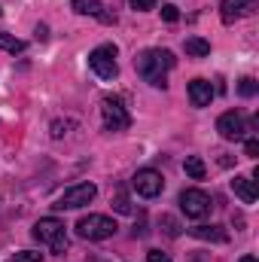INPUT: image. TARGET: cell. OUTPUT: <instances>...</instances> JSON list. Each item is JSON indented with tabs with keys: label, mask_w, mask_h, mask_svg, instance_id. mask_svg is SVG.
Listing matches in <instances>:
<instances>
[{
	"label": "cell",
	"mask_w": 259,
	"mask_h": 262,
	"mask_svg": "<svg viewBox=\"0 0 259 262\" xmlns=\"http://www.w3.org/2000/svg\"><path fill=\"white\" fill-rule=\"evenodd\" d=\"M134 67H137V73H140L149 85L162 89L165 79H168V70L174 67V55H171L168 49H143V52L134 58Z\"/></svg>",
	"instance_id": "6da1fadb"
},
{
	"label": "cell",
	"mask_w": 259,
	"mask_h": 262,
	"mask_svg": "<svg viewBox=\"0 0 259 262\" xmlns=\"http://www.w3.org/2000/svg\"><path fill=\"white\" fill-rule=\"evenodd\" d=\"M31 235H34L40 244H46L52 253H64L67 250V226L61 223V220H55V216L37 220L34 229H31Z\"/></svg>",
	"instance_id": "7a4b0ae2"
},
{
	"label": "cell",
	"mask_w": 259,
	"mask_h": 262,
	"mask_svg": "<svg viewBox=\"0 0 259 262\" xmlns=\"http://www.w3.org/2000/svg\"><path fill=\"white\" fill-rule=\"evenodd\" d=\"M116 220L113 216H104V213H89L76 223V235L82 241H107L116 235Z\"/></svg>",
	"instance_id": "3957f363"
},
{
	"label": "cell",
	"mask_w": 259,
	"mask_h": 262,
	"mask_svg": "<svg viewBox=\"0 0 259 262\" xmlns=\"http://www.w3.org/2000/svg\"><path fill=\"white\" fill-rule=\"evenodd\" d=\"M101 116H104V128L107 131H125L131 125V113L125 110L122 98H113V95H107L101 101Z\"/></svg>",
	"instance_id": "277c9868"
},
{
	"label": "cell",
	"mask_w": 259,
	"mask_h": 262,
	"mask_svg": "<svg viewBox=\"0 0 259 262\" xmlns=\"http://www.w3.org/2000/svg\"><path fill=\"white\" fill-rule=\"evenodd\" d=\"M95 195H98V186H95V183H76V186L64 189L52 207H55V210H76V207L92 204V201H95Z\"/></svg>",
	"instance_id": "5b68a950"
},
{
	"label": "cell",
	"mask_w": 259,
	"mask_h": 262,
	"mask_svg": "<svg viewBox=\"0 0 259 262\" xmlns=\"http://www.w3.org/2000/svg\"><path fill=\"white\" fill-rule=\"evenodd\" d=\"M89 67H92L101 79H116V73H119V64H116V46H113V43H104V46L92 49Z\"/></svg>",
	"instance_id": "8992f818"
},
{
	"label": "cell",
	"mask_w": 259,
	"mask_h": 262,
	"mask_svg": "<svg viewBox=\"0 0 259 262\" xmlns=\"http://www.w3.org/2000/svg\"><path fill=\"white\" fill-rule=\"evenodd\" d=\"M131 189L140 198H159L165 189V177L156 171V168H140L134 177H131Z\"/></svg>",
	"instance_id": "52a82bcc"
},
{
	"label": "cell",
	"mask_w": 259,
	"mask_h": 262,
	"mask_svg": "<svg viewBox=\"0 0 259 262\" xmlns=\"http://www.w3.org/2000/svg\"><path fill=\"white\" fill-rule=\"evenodd\" d=\"M210 195L204 189H183L180 192V210L189 216V220H204L210 213Z\"/></svg>",
	"instance_id": "ba28073f"
},
{
	"label": "cell",
	"mask_w": 259,
	"mask_h": 262,
	"mask_svg": "<svg viewBox=\"0 0 259 262\" xmlns=\"http://www.w3.org/2000/svg\"><path fill=\"white\" fill-rule=\"evenodd\" d=\"M256 9H259L256 0H223L220 3V18H223V25H235V21L253 15Z\"/></svg>",
	"instance_id": "9c48e42d"
},
{
	"label": "cell",
	"mask_w": 259,
	"mask_h": 262,
	"mask_svg": "<svg viewBox=\"0 0 259 262\" xmlns=\"http://www.w3.org/2000/svg\"><path fill=\"white\" fill-rule=\"evenodd\" d=\"M217 131H220L223 140H241V137L247 134V122H244L241 113L229 110V113H223V116L217 119Z\"/></svg>",
	"instance_id": "30bf717a"
},
{
	"label": "cell",
	"mask_w": 259,
	"mask_h": 262,
	"mask_svg": "<svg viewBox=\"0 0 259 262\" xmlns=\"http://www.w3.org/2000/svg\"><path fill=\"white\" fill-rule=\"evenodd\" d=\"M70 9L79 12V15H95V18H101L104 25H113V21H116V15L104 12V3H101V0H70Z\"/></svg>",
	"instance_id": "8fae6325"
},
{
	"label": "cell",
	"mask_w": 259,
	"mask_h": 262,
	"mask_svg": "<svg viewBox=\"0 0 259 262\" xmlns=\"http://www.w3.org/2000/svg\"><path fill=\"white\" fill-rule=\"evenodd\" d=\"M186 95H189V104L192 107H207L213 101V85L207 79H192L186 85Z\"/></svg>",
	"instance_id": "7c38bea8"
},
{
	"label": "cell",
	"mask_w": 259,
	"mask_h": 262,
	"mask_svg": "<svg viewBox=\"0 0 259 262\" xmlns=\"http://www.w3.org/2000/svg\"><path fill=\"white\" fill-rule=\"evenodd\" d=\"M232 189H235V195L241 198L244 204H253L256 195H259L256 180H253V177H235V180H232Z\"/></svg>",
	"instance_id": "4fadbf2b"
},
{
	"label": "cell",
	"mask_w": 259,
	"mask_h": 262,
	"mask_svg": "<svg viewBox=\"0 0 259 262\" xmlns=\"http://www.w3.org/2000/svg\"><path fill=\"white\" fill-rule=\"evenodd\" d=\"M189 235L198 238V241H217V244H226L229 241V232L220 229V226H192Z\"/></svg>",
	"instance_id": "5bb4252c"
},
{
	"label": "cell",
	"mask_w": 259,
	"mask_h": 262,
	"mask_svg": "<svg viewBox=\"0 0 259 262\" xmlns=\"http://www.w3.org/2000/svg\"><path fill=\"white\" fill-rule=\"evenodd\" d=\"M183 49H186V55H192V58H204V55H210V43L201 40V37H186Z\"/></svg>",
	"instance_id": "9a60e30c"
},
{
	"label": "cell",
	"mask_w": 259,
	"mask_h": 262,
	"mask_svg": "<svg viewBox=\"0 0 259 262\" xmlns=\"http://www.w3.org/2000/svg\"><path fill=\"white\" fill-rule=\"evenodd\" d=\"M0 49L9 52V55H21V52L28 49V43L18 40V37H12V34H0Z\"/></svg>",
	"instance_id": "2e32d148"
},
{
	"label": "cell",
	"mask_w": 259,
	"mask_h": 262,
	"mask_svg": "<svg viewBox=\"0 0 259 262\" xmlns=\"http://www.w3.org/2000/svg\"><path fill=\"white\" fill-rule=\"evenodd\" d=\"M183 168H186V174H189L192 180H204V177H207V165H204L198 156H186Z\"/></svg>",
	"instance_id": "e0dca14e"
},
{
	"label": "cell",
	"mask_w": 259,
	"mask_h": 262,
	"mask_svg": "<svg viewBox=\"0 0 259 262\" xmlns=\"http://www.w3.org/2000/svg\"><path fill=\"white\" fill-rule=\"evenodd\" d=\"M113 210H116V213H131V210H134L125 186H116V195H113Z\"/></svg>",
	"instance_id": "ac0fdd59"
},
{
	"label": "cell",
	"mask_w": 259,
	"mask_h": 262,
	"mask_svg": "<svg viewBox=\"0 0 259 262\" xmlns=\"http://www.w3.org/2000/svg\"><path fill=\"white\" fill-rule=\"evenodd\" d=\"M256 92H259V82L253 76H244V79L238 82V95H241V98H253Z\"/></svg>",
	"instance_id": "d6986e66"
},
{
	"label": "cell",
	"mask_w": 259,
	"mask_h": 262,
	"mask_svg": "<svg viewBox=\"0 0 259 262\" xmlns=\"http://www.w3.org/2000/svg\"><path fill=\"white\" fill-rule=\"evenodd\" d=\"M162 18H165L168 25H174V21L180 18V9H177L174 3H165V6H162Z\"/></svg>",
	"instance_id": "ffe728a7"
},
{
	"label": "cell",
	"mask_w": 259,
	"mask_h": 262,
	"mask_svg": "<svg viewBox=\"0 0 259 262\" xmlns=\"http://www.w3.org/2000/svg\"><path fill=\"white\" fill-rule=\"evenodd\" d=\"M43 259V253H37V250H21V253H15L12 262H40Z\"/></svg>",
	"instance_id": "44dd1931"
},
{
	"label": "cell",
	"mask_w": 259,
	"mask_h": 262,
	"mask_svg": "<svg viewBox=\"0 0 259 262\" xmlns=\"http://www.w3.org/2000/svg\"><path fill=\"white\" fill-rule=\"evenodd\" d=\"M162 226H165V232H168L171 238H177V235H180V223H177L174 216H162Z\"/></svg>",
	"instance_id": "7402d4cb"
},
{
	"label": "cell",
	"mask_w": 259,
	"mask_h": 262,
	"mask_svg": "<svg viewBox=\"0 0 259 262\" xmlns=\"http://www.w3.org/2000/svg\"><path fill=\"white\" fill-rule=\"evenodd\" d=\"M131 9H137V12H146V9H153L156 6V0H128Z\"/></svg>",
	"instance_id": "603a6c76"
},
{
	"label": "cell",
	"mask_w": 259,
	"mask_h": 262,
	"mask_svg": "<svg viewBox=\"0 0 259 262\" xmlns=\"http://www.w3.org/2000/svg\"><path fill=\"white\" fill-rule=\"evenodd\" d=\"M146 262H171V256L162 253V250H149V253H146Z\"/></svg>",
	"instance_id": "cb8c5ba5"
},
{
	"label": "cell",
	"mask_w": 259,
	"mask_h": 262,
	"mask_svg": "<svg viewBox=\"0 0 259 262\" xmlns=\"http://www.w3.org/2000/svg\"><path fill=\"white\" fill-rule=\"evenodd\" d=\"M244 152H247L250 159H256L259 156V140H247V143H244Z\"/></svg>",
	"instance_id": "d4e9b609"
},
{
	"label": "cell",
	"mask_w": 259,
	"mask_h": 262,
	"mask_svg": "<svg viewBox=\"0 0 259 262\" xmlns=\"http://www.w3.org/2000/svg\"><path fill=\"white\" fill-rule=\"evenodd\" d=\"M49 34H46V25H37V40H46Z\"/></svg>",
	"instance_id": "484cf974"
},
{
	"label": "cell",
	"mask_w": 259,
	"mask_h": 262,
	"mask_svg": "<svg viewBox=\"0 0 259 262\" xmlns=\"http://www.w3.org/2000/svg\"><path fill=\"white\" fill-rule=\"evenodd\" d=\"M238 262H256V256H250V253H247V256H241Z\"/></svg>",
	"instance_id": "4316f807"
},
{
	"label": "cell",
	"mask_w": 259,
	"mask_h": 262,
	"mask_svg": "<svg viewBox=\"0 0 259 262\" xmlns=\"http://www.w3.org/2000/svg\"><path fill=\"white\" fill-rule=\"evenodd\" d=\"M0 15H3V9H0Z\"/></svg>",
	"instance_id": "83f0119b"
}]
</instances>
